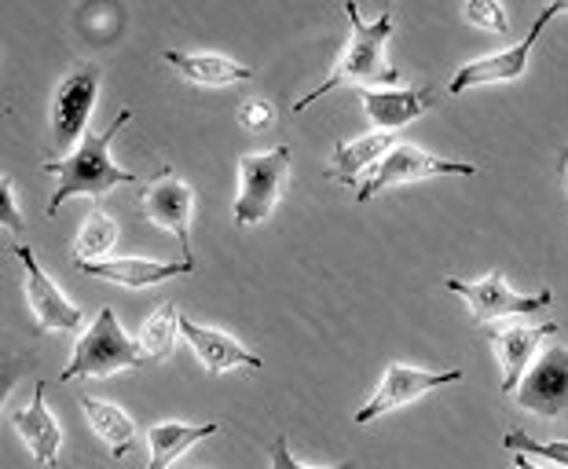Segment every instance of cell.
Returning a JSON list of instances; mask_svg holds the SVG:
<instances>
[{"label": "cell", "mask_w": 568, "mask_h": 469, "mask_svg": "<svg viewBox=\"0 0 568 469\" xmlns=\"http://www.w3.org/2000/svg\"><path fill=\"white\" fill-rule=\"evenodd\" d=\"M118 243V221L106 210L95 206L89 216H84L81 232H78V243H74V264H95V261H106V254L114 249Z\"/></svg>", "instance_id": "cell-22"}, {"label": "cell", "mask_w": 568, "mask_h": 469, "mask_svg": "<svg viewBox=\"0 0 568 469\" xmlns=\"http://www.w3.org/2000/svg\"><path fill=\"white\" fill-rule=\"evenodd\" d=\"M458 378H463V370H444V375H433V370H415V367H404V364H389V367H385L382 381H378V389H374V396L353 415V422L356 426H371L374 418L400 411V407L415 404L418 396H426L429 389H437V385H452Z\"/></svg>", "instance_id": "cell-10"}, {"label": "cell", "mask_w": 568, "mask_h": 469, "mask_svg": "<svg viewBox=\"0 0 568 469\" xmlns=\"http://www.w3.org/2000/svg\"><path fill=\"white\" fill-rule=\"evenodd\" d=\"M272 469H308V466L294 462L286 432H280V437H275V443H272ZM323 469H356V466L353 462H337V466H323Z\"/></svg>", "instance_id": "cell-28"}, {"label": "cell", "mask_w": 568, "mask_h": 469, "mask_svg": "<svg viewBox=\"0 0 568 469\" xmlns=\"http://www.w3.org/2000/svg\"><path fill=\"white\" fill-rule=\"evenodd\" d=\"M393 147L396 143H393L389 132H367V136H359V140L337 143L334 162H331V170H326V176L337 180V184H356V176L364 170L371 173Z\"/></svg>", "instance_id": "cell-20"}, {"label": "cell", "mask_w": 568, "mask_h": 469, "mask_svg": "<svg viewBox=\"0 0 568 469\" xmlns=\"http://www.w3.org/2000/svg\"><path fill=\"white\" fill-rule=\"evenodd\" d=\"M140 210L143 221L169 227L180 246H184V261H195L191 254V213H195V191H191L184 180H176L173 170H165L151 180V184L140 187Z\"/></svg>", "instance_id": "cell-9"}, {"label": "cell", "mask_w": 568, "mask_h": 469, "mask_svg": "<svg viewBox=\"0 0 568 469\" xmlns=\"http://www.w3.org/2000/svg\"><path fill=\"white\" fill-rule=\"evenodd\" d=\"M176 334H180V312L176 305H162L159 312H151L148 323H143V330H140V353L148 364H154V359H169L173 356V345H176Z\"/></svg>", "instance_id": "cell-23"}, {"label": "cell", "mask_w": 568, "mask_h": 469, "mask_svg": "<svg viewBox=\"0 0 568 469\" xmlns=\"http://www.w3.org/2000/svg\"><path fill=\"white\" fill-rule=\"evenodd\" d=\"M463 16L469 27L488 30V33H510V19H506V8L499 0H466Z\"/></svg>", "instance_id": "cell-25"}, {"label": "cell", "mask_w": 568, "mask_h": 469, "mask_svg": "<svg viewBox=\"0 0 568 469\" xmlns=\"http://www.w3.org/2000/svg\"><path fill=\"white\" fill-rule=\"evenodd\" d=\"M290 180V147H275L268 154H243L239 159V195H235V224L250 227L268 221L275 202L283 198Z\"/></svg>", "instance_id": "cell-4"}, {"label": "cell", "mask_w": 568, "mask_h": 469, "mask_svg": "<svg viewBox=\"0 0 568 469\" xmlns=\"http://www.w3.org/2000/svg\"><path fill=\"white\" fill-rule=\"evenodd\" d=\"M11 254H16L22 261V272H27V300L33 308V319H38V327L44 334H74L81 327L84 312L78 305H70V300L63 297V290L52 283V275H48L41 268V261L33 257L30 246L16 243L11 246Z\"/></svg>", "instance_id": "cell-11"}, {"label": "cell", "mask_w": 568, "mask_h": 469, "mask_svg": "<svg viewBox=\"0 0 568 469\" xmlns=\"http://www.w3.org/2000/svg\"><path fill=\"white\" fill-rule=\"evenodd\" d=\"M561 11H568V4H561V0H554V4L542 8V16H539L536 22H531V30L525 33V41H517L514 48H506V52H495V55L474 59V63L458 67V74L452 78V85H447V92H452V95H463V92H474V89H480V85H506V81L525 78L528 59H531V48L539 44L542 30H547L550 22L561 16Z\"/></svg>", "instance_id": "cell-5"}, {"label": "cell", "mask_w": 568, "mask_h": 469, "mask_svg": "<svg viewBox=\"0 0 568 469\" xmlns=\"http://www.w3.org/2000/svg\"><path fill=\"white\" fill-rule=\"evenodd\" d=\"M129 122H132V111H118V118L103 132L100 129L84 132L81 147L70 151L63 162L48 159L41 165L48 176L59 180L55 195H52V202H48V216H55L59 210H63V202L74 198V195H89V198L100 202L106 191H114L122 184H140L143 176L122 170V165H114V159H111V143Z\"/></svg>", "instance_id": "cell-1"}, {"label": "cell", "mask_w": 568, "mask_h": 469, "mask_svg": "<svg viewBox=\"0 0 568 469\" xmlns=\"http://www.w3.org/2000/svg\"><path fill=\"white\" fill-rule=\"evenodd\" d=\"M503 448L517 451V455H521V451L539 455V459L558 462L561 469H568V440H536V437H528V432H521V429H506Z\"/></svg>", "instance_id": "cell-24"}, {"label": "cell", "mask_w": 568, "mask_h": 469, "mask_svg": "<svg viewBox=\"0 0 568 469\" xmlns=\"http://www.w3.org/2000/svg\"><path fill=\"white\" fill-rule=\"evenodd\" d=\"M81 275L89 279H106L118 286H129V290H148V286H159L165 279H176V275H191L195 272V261H143V257H118V261H95V264H78Z\"/></svg>", "instance_id": "cell-16"}, {"label": "cell", "mask_w": 568, "mask_h": 469, "mask_svg": "<svg viewBox=\"0 0 568 469\" xmlns=\"http://www.w3.org/2000/svg\"><path fill=\"white\" fill-rule=\"evenodd\" d=\"M429 176H477V165L437 159V154L422 151V147H415V143H396V147L364 176L356 198L371 202L396 184H410V180H429Z\"/></svg>", "instance_id": "cell-7"}, {"label": "cell", "mask_w": 568, "mask_h": 469, "mask_svg": "<svg viewBox=\"0 0 568 469\" xmlns=\"http://www.w3.org/2000/svg\"><path fill=\"white\" fill-rule=\"evenodd\" d=\"M180 334H184L187 345L195 348L199 364L210 370V375H227V370H235V367L261 370V356H253L246 345H239L232 338V334L199 327V323L187 316H180Z\"/></svg>", "instance_id": "cell-15"}, {"label": "cell", "mask_w": 568, "mask_h": 469, "mask_svg": "<svg viewBox=\"0 0 568 469\" xmlns=\"http://www.w3.org/2000/svg\"><path fill=\"white\" fill-rule=\"evenodd\" d=\"M148 367L140 345L118 327L114 308H100V316L74 345V359L63 367L59 381H84V378H111L118 370H140Z\"/></svg>", "instance_id": "cell-3"}, {"label": "cell", "mask_w": 568, "mask_h": 469, "mask_svg": "<svg viewBox=\"0 0 568 469\" xmlns=\"http://www.w3.org/2000/svg\"><path fill=\"white\" fill-rule=\"evenodd\" d=\"M561 180H565V187H568V151L561 154Z\"/></svg>", "instance_id": "cell-30"}, {"label": "cell", "mask_w": 568, "mask_h": 469, "mask_svg": "<svg viewBox=\"0 0 568 469\" xmlns=\"http://www.w3.org/2000/svg\"><path fill=\"white\" fill-rule=\"evenodd\" d=\"M345 16H348V22H353V38H348L342 59L334 63L331 78L294 103L297 114L316 100H323V95H331L334 89L348 85V81H353V85H389V89L400 81V70L385 63V41L393 38V27H396L393 11H382L374 22H364L359 19V8L353 4V0H345Z\"/></svg>", "instance_id": "cell-2"}, {"label": "cell", "mask_w": 568, "mask_h": 469, "mask_svg": "<svg viewBox=\"0 0 568 469\" xmlns=\"http://www.w3.org/2000/svg\"><path fill=\"white\" fill-rule=\"evenodd\" d=\"M239 125L246 132H264L275 125V106L268 100H261V95H253L243 106H239Z\"/></svg>", "instance_id": "cell-26"}, {"label": "cell", "mask_w": 568, "mask_h": 469, "mask_svg": "<svg viewBox=\"0 0 568 469\" xmlns=\"http://www.w3.org/2000/svg\"><path fill=\"white\" fill-rule=\"evenodd\" d=\"M480 334L488 338L495 359H499V370H503V396H514L521 378L528 375L531 367V356L539 353V345L558 334V323H542V327H480Z\"/></svg>", "instance_id": "cell-13"}, {"label": "cell", "mask_w": 568, "mask_h": 469, "mask_svg": "<svg viewBox=\"0 0 568 469\" xmlns=\"http://www.w3.org/2000/svg\"><path fill=\"white\" fill-rule=\"evenodd\" d=\"M103 70L95 63H78L70 74L59 81L52 95V147L70 151L81 147L84 132H89V118L95 106V92H100Z\"/></svg>", "instance_id": "cell-6"}, {"label": "cell", "mask_w": 568, "mask_h": 469, "mask_svg": "<svg viewBox=\"0 0 568 469\" xmlns=\"http://www.w3.org/2000/svg\"><path fill=\"white\" fill-rule=\"evenodd\" d=\"M221 432L216 422H202V426H191V422H154L148 429V451H151V462L148 469H169L180 455L195 448L199 440H210Z\"/></svg>", "instance_id": "cell-19"}, {"label": "cell", "mask_w": 568, "mask_h": 469, "mask_svg": "<svg viewBox=\"0 0 568 469\" xmlns=\"http://www.w3.org/2000/svg\"><path fill=\"white\" fill-rule=\"evenodd\" d=\"M0 221H4V232L16 235V238L27 232V221H22V213H19L16 187H11V176L8 173L0 176Z\"/></svg>", "instance_id": "cell-27"}, {"label": "cell", "mask_w": 568, "mask_h": 469, "mask_svg": "<svg viewBox=\"0 0 568 469\" xmlns=\"http://www.w3.org/2000/svg\"><path fill=\"white\" fill-rule=\"evenodd\" d=\"M81 411L89 418L95 437L111 448L114 459H125V455L136 448V422H132V415L122 411L118 404L95 400V396H81Z\"/></svg>", "instance_id": "cell-21"}, {"label": "cell", "mask_w": 568, "mask_h": 469, "mask_svg": "<svg viewBox=\"0 0 568 469\" xmlns=\"http://www.w3.org/2000/svg\"><path fill=\"white\" fill-rule=\"evenodd\" d=\"M514 469H539V466H536V462H528V459H525V455H517V462H514Z\"/></svg>", "instance_id": "cell-29"}, {"label": "cell", "mask_w": 568, "mask_h": 469, "mask_svg": "<svg viewBox=\"0 0 568 469\" xmlns=\"http://www.w3.org/2000/svg\"><path fill=\"white\" fill-rule=\"evenodd\" d=\"M162 59L176 70L180 78L191 81V85H199V89H224V85H239V81L253 78V70L246 63H235V59L216 55V52L187 55V52H173V48H169Z\"/></svg>", "instance_id": "cell-18"}, {"label": "cell", "mask_w": 568, "mask_h": 469, "mask_svg": "<svg viewBox=\"0 0 568 469\" xmlns=\"http://www.w3.org/2000/svg\"><path fill=\"white\" fill-rule=\"evenodd\" d=\"M11 426H16L19 440L27 443L30 455L44 469L59 466V451H63V429H59L52 407L44 400V381L33 385V396L27 407H11Z\"/></svg>", "instance_id": "cell-14"}, {"label": "cell", "mask_w": 568, "mask_h": 469, "mask_svg": "<svg viewBox=\"0 0 568 469\" xmlns=\"http://www.w3.org/2000/svg\"><path fill=\"white\" fill-rule=\"evenodd\" d=\"M514 400L539 418L568 415V348H547L517 385Z\"/></svg>", "instance_id": "cell-12"}, {"label": "cell", "mask_w": 568, "mask_h": 469, "mask_svg": "<svg viewBox=\"0 0 568 469\" xmlns=\"http://www.w3.org/2000/svg\"><path fill=\"white\" fill-rule=\"evenodd\" d=\"M359 103H364L367 118L374 122L378 132H393V129H404L410 125L415 118H422L437 103V92L433 89H382V92H359Z\"/></svg>", "instance_id": "cell-17"}, {"label": "cell", "mask_w": 568, "mask_h": 469, "mask_svg": "<svg viewBox=\"0 0 568 469\" xmlns=\"http://www.w3.org/2000/svg\"><path fill=\"white\" fill-rule=\"evenodd\" d=\"M444 286L466 300L477 323L510 319V316H531V312L554 305V294L550 290L517 294L514 286L503 279V272H488L485 279H474V283H469V279H444Z\"/></svg>", "instance_id": "cell-8"}]
</instances>
